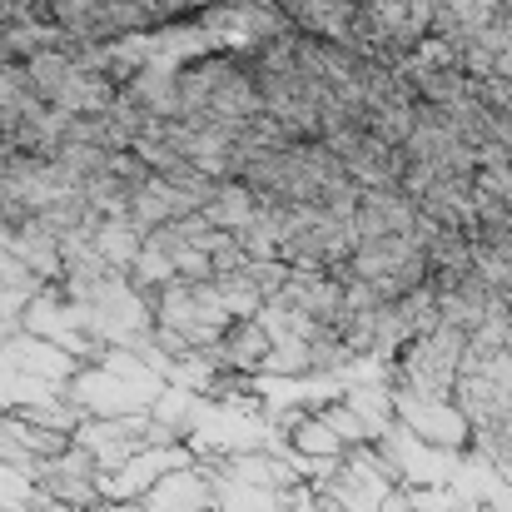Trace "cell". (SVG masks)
<instances>
[{
  "instance_id": "6da1fadb",
  "label": "cell",
  "mask_w": 512,
  "mask_h": 512,
  "mask_svg": "<svg viewBox=\"0 0 512 512\" xmlns=\"http://www.w3.org/2000/svg\"><path fill=\"white\" fill-rule=\"evenodd\" d=\"M30 483L40 488L45 503H60V508H70V512H95L105 503V498H100V463H95V453L80 448V443H70L65 453L45 458Z\"/></svg>"
},
{
  "instance_id": "7a4b0ae2",
  "label": "cell",
  "mask_w": 512,
  "mask_h": 512,
  "mask_svg": "<svg viewBox=\"0 0 512 512\" xmlns=\"http://www.w3.org/2000/svg\"><path fill=\"white\" fill-rule=\"evenodd\" d=\"M120 100L135 105L145 120H179V70L145 60V65L120 85Z\"/></svg>"
},
{
  "instance_id": "3957f363",
  "label": "cell",
  "mask_w": 512,
  "mask_h": 512,
  "mask_svg": "<svg viewBox=\"0 0 512 512\" xmlns=\"http://www.w3.org/2000/svg\"><path fill=\"white\" fill-rule=\"evenodd\" d=\"M199 219L219 234H244L259 219V194L244 179H214V189L199 204Z\"/></svg>"
},
{
  "instance_id": "277c9868",
  "label": "cell",
  "mask_w": 512,
  "mask_h": 512,
  "mask_svg": "<svg viewBox=\"0 0 512 512\" xmlns=\"http://www.w3.org/2000/svg\"><path fill=\"white\" fill-rule=\"evenodd\" d=\"M95 249H100V259H105L110 269L130 274L135 259H140V249H145V234H140L135 224H125V219H105V224L95 229Z\"/></svg>"
},
{
  "instance_id": "5b68a950",
  "label": "cell",
  "mask_w": 512,
  "mask_h": 512,
  "mask_svg": "<svg viewBox=\"0 0 512 512\" xmlns=\"http://www.w3.org/2000/svg\"><path fill=\"white\" fill-rule=\"evenodd\" d=\"M105 5H110V20H115L120 40L150 35V30H160V25H170L174 20L160 0H105Z\"/></svg>"
},
{
  "instance_id": "8992f818",
  "label": "cell",
  "mask_w": 512,
  "mask_h": 512,
  "mask_svg": "<svg viewBox=\"0 0 512 512\" xmlns=\"http://www.w3.org/2000/svg\"><path fill=\"white\" fill-rule=\"evenodd\" d=\"M289 443H294L299 453H314V458H324V453L334 458V453L343 448V438L329 428V418H324V413H319V418H299V423H294V433H289Z\"/></svg>"
},
{
  "instance_id": "52a82bcc",
  "label": "cell",
  "mask_w": 512,
  "mask_h": 512,
  "mask_svg": "<svg viewBox=\"0 0 512 512\" xmlns=\"http://www.w3.org/2000/svg\"><path fill=\"white\" fill-rule=\"evenodd\" d=\"M0 45H5V25H0Z\"/></svg>"
}]
</instances>
